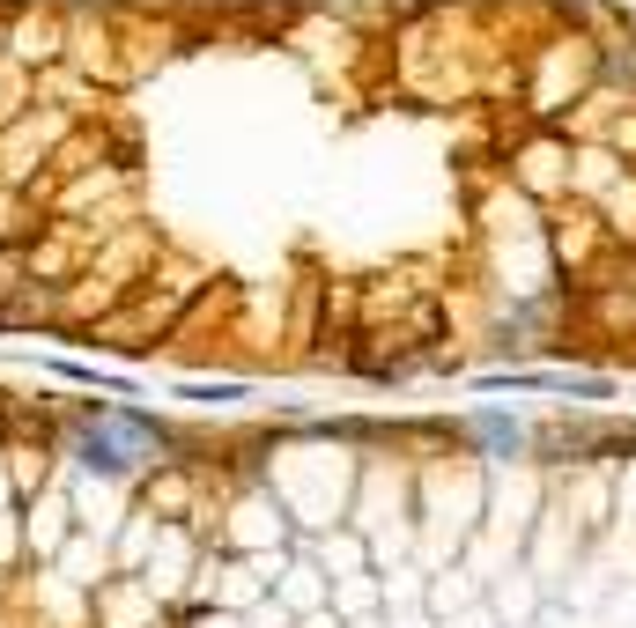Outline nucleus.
<instances>
[{"label":"nucleus","mask_w":636,"mask_h":628,"mask_svg":"<svg viewBox=\"0 0 636 628\" xmlns=\"http://www.w3.org/2000/svg\"><path fill=\"white\" fill-rule=\"evenodd\" d=\"M148 444H156V429L134 422V414H97V422L82 429V459L97 473H126L134 459H148Z\"/></svg>","instance_id":"nucleus-1"},{"label":"nucleus","mask_w":636,"mask_h":628,"mask_svg":"<svg viewBox=\"0 0 636 628\" xmlns=\"http://www.w3.org/2000/svg\"><path fill=\"white\" fill-rule=\"evenodd\" d=\"M481 436H489V444H518V422H496V414H481Z\"/></svg>","instance_id":"nucleus-2"}]
</instances>
